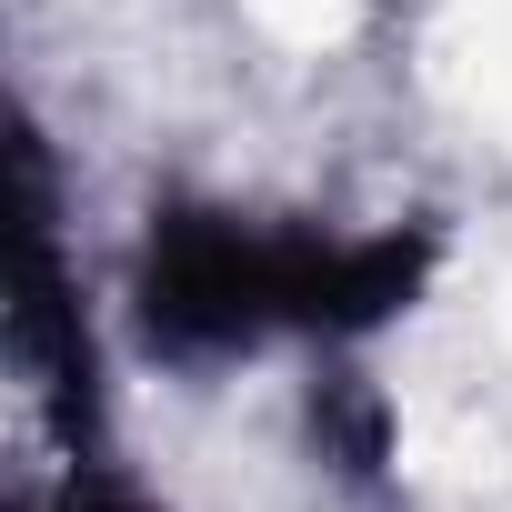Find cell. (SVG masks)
Masks as SVG:
<instances>
[{
  "label": "cell",
  "instance_id": "6da1fadb",
  "mask_svg": "<svg viewBox=\"0 0 512 512\" xmlns=\"http://www.w3.org/2000/svg\"><path fill=\"white\" fill-rule=\"evenodd\" d=\"M412 282H422V241L402 231L332 241V231H262L241 211H171L141 251V332L171 362H221L272 332L352 342L392 322Z\"/></svg>",
  "mask_w": 512,
  "mask_h": 512
},
{
  "label": "cell",
  "instance_id": "7a4b0ae2",
  "mask_svg": "<svg viewBox=\"0 0 512 512\" xmlns=\"http://www.w3.org/2000/svg\"><path fill=\"white\" fill-rule=\"evenodd\" d=\"M51 512H151V502H131V492H81V482H71Z\"/></svg>",
  "mask_w": 512,
  "mask_h": 512
}]
</instances>
